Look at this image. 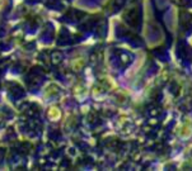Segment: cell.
I'll use <instances>...</instances> for the list:
<instances>
[]
</instances>
